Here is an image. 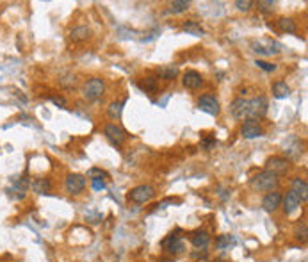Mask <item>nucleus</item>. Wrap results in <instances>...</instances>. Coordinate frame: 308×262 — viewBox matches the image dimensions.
Returning a JSON list of instances; mask_svg holds the SVG:
<instances>
[{
    "instance_id": "nucleus-33",
    "label": "nucleus",
    "mask_w": 308,
    "mask_h": 262,
    "mask_svg": "<svg viewBox=\"0 0 308 262\" xmlns=\"http://www.w3.org/2000/svg\"><path fill=\"white\" fill-rule=\"evenodd\" d=\"M141 88L148 89V91H153V89L157 88V78H153V77H146V78H145V82H142V84H141Z\"/></svg>"
},
{
    "instance_id": "nucleus-29",
    "label": "nucleus",
    "mask_w": 308,
    "mask_h": 262,
    "mask_svg": "<svg viewBox=\"0 0 308 262\" xmlns=\"http://www.w3.org/2000/svg\"><path fill=\"white\" fill-rule=\"evenodd\" d=\"M235 7H237L239 11H242V13H248V11H251V7H253V2H251V0H237Z\"/></svg>"
},
{
    "instance_id": "nucleus-9",
    "label": "nucleus",
    "mask_w": 308,
    "mask_h": 262,
    "mask_svg": "<svg viewBox=\"0 0 308 262\" xmlns=\"http://www.w3.org/2000/svg\"><path fill=\"white\" fill-rule=\"evenodd\" d=\"M182 84L186 86L187 89H198L203 86V77H201V73L196 72V70H187V72L183 73Z\"/></svg>"
},
{
    "instance_id": "nucleus-32",
    "label": "nucleus",
    "mask_w": 308,
    "mask_h": 262,
    "mask_svg": "<svg viewBox=\"0 0 308 262\" xmlns=\"http://www.w3.org/2000/svg\"><path fill=\"white\" fill-rule=\"evenodd\" d=\"M255 65H257L258 68L264 70V72H274V70H276V65H271V63H268V61H262V59H257Z\"/></svg>"
},
{
    "instance_id": "nucleus-8",
    "label": "nucleus",
    "mask_w": 308,
    "mask_h": 262,
    "mask_svg": "<svg viewBox=\"0 0 308 262\" xmlns=\"http://www.w3.org/2000/svg\"><path fill=\"white\" fill-rule=\"evenodd\" d=\"M240 134L244 139H255V137L262 136V127L257 119H244L242 127H240Z\"/></svg>"
},
{
    "instance_id": "nucleus-26",
    "label": "nucleus",
    "mask_w": 308,
    "mask_h": 262,
    "mask_svg": "<svg viewBox=\"0 0 308 262\" xmlns=\"http://www.w3.org/2000/svg\"><path fill=\"white\" fill-rule=\"evenodd\" d=\"M189 7H191L189 0H175V2H171L170 11H171L173 14H178V13H183V11H187Z\"/></svg>"
},
{
    "instance_id": "nucleus-34",
    "label": "nucleus",
    "mask_w": 308,
    "mask_h": 262,
    "mask_svg": "<svg viewBox=\"0 0 308 262\" xmlns=\"http://www.w3.org/2000/svg\"><path fill=\"white\" fill-rule=\"evenodd\" d=\"M91 186H93V189H95V191H102V189H105V180H104V178H93Z\"/></svg>"
},
{
    "instance_id": "nucleus-36",
    "label": "nucleus",
    "mask_w": 308,
    "mask_h": 262,
    "mask_svg": "<svg viewBox=\"0 0 308 262\" xmlns=\"http://www.w3.org/2000/svg\"><path fill=\"white\" fill-rule=\"evenodd\" d=\"M52 102H54L55 106H61V107L66 106V98H65V96H52Z\"/></svg>"
},
{
    "instance_id": "nucleus-10",
    "label": "nucleus",
    "mask_w": 308,
    "mask_h": 262,
    "mask_svg": "<svg viewBox=\"0 0 308 262\" xmlns=\"http://www.w3.org/2000/svg\"><path fill=\"white\" fill-rule=\"evenodd\" d=\"M281 200H283L281 193H278V191H271V193L265 194L264 200H262V207H264V211H268V212H274L281 205Z\"/></svg>"
},
{
    "instance_id": "nucleus-22",
    "label": "nucleus",
    "mask_w": 308,
    "mask_h": 262,
    "mask_svg": "<svg viewBox=\"0 0 308 262\" xmlns=\"http://www.w3.org/2000/svg\"><path fill=\"white\" fill-rule=\"evenodd\" d=\"M291 95V88L287 86V82L278 80L273 84V96L274 98H287Z\"/></svg>"
},
{
    "instance_id": "nucleus-19",
    "label": "nucleus",
    "mask_w": 308,
    "mask_h": 262,
    "mask_svg": "<svg viewBox=\"0 0 308 262\" xmlns=\"http://www.w3.org/2000/svg\"><path fill=\"white\" fill-rule=\"evenodd\" d=\"M178 66L176 65H164V66H160L159 70H157V73H159V77L160 78H164V80H173V78L178 75Z\"/></svg>"
},
{
    "instance_id": "nucleus-4",
    "label": "nucleus",
    "mask_w": 308,
    "mask_h": 262,
    "mask_svg": "<svg viewBox=\"0 0 308 262\" xmlns=\"http://www.w3.org/2000/svg\"><path fill=\"white\" fill-rule=\"evenodd\" d=\"M153 196H155V189L148 184L136 186L134 189H130L129 193V200L136 201V204H146V201H150Z\"/></svg>"
},
{
    "instance_id": "nucleus-31",
    "label": "nucleus",
    "mask_w": 308,
    "mask_h": 262,
    "mask_svg": "<svg viewBox=\"0 0 308 262\" xmlns=\"http://www.w3.org/2000/svg\"><path fill=\"white\" fill-rule=\"evenodd\" d=\"M296 239L301 243H306V225H299L298 228H296Z\"/></svg>"
},
{
    "instance_id": "nucleus-14",
    "label": "nucleus",
    "mask_w": 308,
    "mask_h": 262,
    "mask_svg": "<svg viewBox=\"0 0 308 262\" xmlns=\"http://www.w3.org/2000/svg\"><path fill=\"white\" fill-rule=\"evenodd\" d=\"M281 201H283V211H285V214H294V212L299 209V205H301V200H299L298 194H296L294 191H289L287 196H285Z\"/></svg>"
},
{
    "instance_id": "nucleus-21",
    "label": "nucleus",
    "mask_w": 308,
    "mask_h": 262,
    "mask_svg": "<svg viewBox=\"0 0 308 262\" xmlns=\"http://www.w3.org/2000/svg\"><path fill=\"white\" fill-rule=\"evenodd\" d=\"M31 187L34 189V193H37V194H48V193H50V189H52V184H50V180H48V178H34Z\"/></svg>"
},
{
    "instance_id": "nucleus-7",
    "label": "nucleus",
    "mask_w": 308,
    "mask_h": 262,
    "mask_svg": "<svg viewBox=\"0 0 308 262\" xmlns=\"http://www.w3.org/2000/svg\"><path fill=\"white\" fill-rule=\"evenodd\" d=\"M65 186L70 194H78V193H82L86 187V177L84 175H78V173H70L68 177H66Z\"/></svg>"
},
{
    "instance_id": "nucleus-6",
    "label": "nucleus",
    "mask_w": 308,
    "mask_h": 262,
    "mask_svg": "<svg viewBox=\"0 0 308 262\" xmlns=\"http://www.w3.org/2000/svg\"><path fill=\"white\" fill-rule=\"evenodd\" d=\"M198 107H200L201 111L207 112V114L210 116H217L219 114V100L216 98L214 95H203L200 96V100H198Z\"/></svg>"
},
{
    "instance_id": "nucleus-20",
    "label": "nucleus",
    "mask_w": 308,
    "mask_h": 262,
    "mask_svg": "<svg viewBox=\"0 0 308 262\" xmlns=\"http://www.w3.org/2000/svg\"><path fill=\"white\" fill-rule=\"evenodd\" d=\"M89 36H91V29L86 27V25H80V27H75L73 31L70 32V39H71V41H75V43H78V41L88 39Z\"/></svg>"
},
{
    "instance_id": "nucleus-16",
    "label": "nucleus",
    "mask_w": 308,
    "mask_h": 262,
    "mask_svg": "<svg viewBox=\"0 0 308 262\" xmlns=\"http://www.w3.org/2000/svg\"><path fill=\"white\" fill-rule=\"evenodd\" d=\"M287 170H289V159H285V157H271L268 160V171L280 175L285 173Z\"/></svg>"
},
{
    "instance_id": "nucleus-23",
    "label": "nucleus",
    "mask_w": 308,
    "mask_h": 262,
    "mask_svg": "<svg viewBox=\"0 0 308 262\" xmlns=\"http://www.w3.org/2000/svg\"><path fill=\"white\" fill-rule=\"evenodd\" d=\"M182 29H183L186 32H189V34H193V36H203V34H205L203 27H201V25L198 24V22H193V20L183 22Z\"/></svg>"
},
{
    "instance_id": "nucleus-25",
    "label": "nucleus",
    "mask_w": 308,
    "mask_h": 262,
    "mask_svg": "<svg viewBox=\"0 0 308 262\" xmlns=\"http://www.w3.org/2000/svg\"><path fill=\"white\" fill-rule=\"evenodd\" d=\"M123 106H125V100H123V102H112L111 106H109V109H107L109 118H111V119H119L121 111H123Z\"/></svg>"
},
{
    "instance_id": "nucleus-37",
    "label": "nucleus",
    "mask_w": 308,
    "mask_h": 262,
    "mask_svg": "<svg viewBox=\"0 0 308 262\" xmlns=\"http://www.w3.org/2000/svg\"><path fill=\"white\" fill-rule=\"evenodd\" d=\"M160 262H175V260H170V259H164V260H160Z\"/></svg>"
},
{
    "instance_id": "nucleus-3",
    "label": "nucleus",
    "mask_w": 308,
    "mask_h": 262,
    "mask_svg": "<svg viewBox=\"0 0 308 262\" xmlns=\"http://www.w3.org/2000/svg\"><path fill=\"white\" fill-rule=\"evenodd\" d=\"M268 112V100L264 96H255L248 100V119H260Z\"/></svg>"
},
{
    "instance_id": "nucleus-35",
    "label": "nucleus",
    "mask_w": 308,
    "mask_h": 262,
    "mask_svg": "<svg viewBox=\"0 0 308 262\" xmlns=\"http://www.w3.org/2000/svg\"><path fill=\"white\" fill-rule=\"evenodd\" d=\"M216 145V137H212V136H209V137H205L203 141H201V147H203L205 150H210Z\"/></svg>"
},
{
    "instance_id": "nucleus-12",
    "label": "nucleus",
    "mask_w": 308,
    "mask_h": 262,
    "mask_svg": "<svg viewBox=\"0 0 308 262\" xmlns=\"http://www.w3.org/2000/svg\"><path fill=\"white\" fill-rule=\"evenodd\" d=\"M230 114L235 119H248V100L235 98L230 106Z\"/></svg>"
},
{
    "instance_id": "nucleus-24",
    "label": "nucleus",
    "mask_w": 308,
    "mask_h": 262,
    "mask_svg": "<svg viewBox=\"0 0 308 262\" xmlns=\"http://www.w3.org/2000/svg\"><path fill=\"white\" fill-rule=\"evenodd\" d=\"M276 25L281 32H289V34H294L296 32V24L291 18H280V20L276 22Z\"/></svg>"
},
{
    "instance_id": "nucleus-11",
    "label": "nucleus",
    "mask_w": 308,
    "mask_h": 262,
    "mask_svg": "<svg viewBox=\"0 0 308 262\" xmlns=\"http://www.w3.org/2000/svg\"><path fill=\"white\" fill-rule=\"evenodd\" d=\"M162 246L170 253H173V255H178V253H182L183 250H186V243H183V239L178 237V235H170V237L162 243Z\"/></svg>"
},
{
    "instance_id": "nucleus-13",
    "label": "nucleus",
    "mask_w": 308,
    "mask_h": 262,
    "mask_svg": "<svg viewBox=\"0 0 308 262\" xmlns=\"http://www.w3.org/2000/svg\"><path fill=\"white\" fill-rule=\"evenodd\" d=\"M29 187H31V180H29V178H25V177H22V178H16V182H14V186L9 189V193H13V194H11L13 198L22 200V198L27 194Z\"/></svg>"
},
{
    "instance_id": "nucleus-17",
    "label": "nucleus",
    "mask_w": 308,
    "mask_h": 262,
    "mask_svg": "<svg viewBox=\"0 0 308 262\" xmlns=\"http://www.w3.org/2000/svg\"><path fill=\"white\" fill-rule=\"evenodd\" d=\"M191 243H193L194 248L205 250L207 246L210 245V235H209V232H205V230H196L193 235H191Z\"/></svg>"
},
{
    "instance_id": "nucleus-1",
    "label": "nucleus",
    "mask_w": 308,
    "mask_h": 262,
    "mask_svg": "<svg viewBox=\"0 0 308 262\" xmlns=\"http://www.w3.org/2000/svg\"><path fill=\"white\" fill-rule=\"evenodd\" d=\"M278 184H280V180H278V175L273 173V171H268V170L257 173L250 180V186L253 187L255 191H268V193L276 191Z\"/></svg>"
},
{
    "instance_id": "nucleus-15",
    "label": "nucleus",
    "mask_w": 308,
    "mask_h": 262,
    "mask_svg": "<svg viewBox=\"0 0 308 262\" xmlns=\"http://www.w3.org/2000/svg\"><path fill=\"white\" fill-rule=\"evenodd\" d=\"M251 47H253V52H257V54H260V55H273V54H278L274 48H280L278 47L274 41H253L251 43Z\"/></svg>"
},
{
    "instance_id": "nucleus-27",
    "label": "nucleus",
    "mask_w": 308,
    "mask_h": 262,
    "mask_svg": "<svg viewBox=\"0 0 308 262\" xmlns=\"http://www.w3.org/2000/svg\"><path fill=\"white\" fill-rule=\"evenodd\" d=\"M230 245H235V239L232 237V235H221V237H217V241H216V246L221 250L228 248Z\"/></svg>"
},
{
    "instance_id": "nucleus-30",
    "label": "nucleus",
    "mask_w": 308,
    "mask_h": 262,
    "mask_svg": "<svg viewBox=\"0 0 308 262\" xmlns=\"http://www.w3.org/2000/svg\"><path fill=\"white\" fill-rule=\"evenodd\" d=\"M88 175L91 177V180L93 178H109V173L107 171H104V170H98V168H93V170H89L88 171Z\"/></svg>"
},
{
    "instance_id": "nucleus-5",
    "label": "nucleus",
    "mask_w": 308,
    "mask_h": 262,
    "mask_svg": "<svg viewBox=\"0 0 308 262\" xmlns=\"http://www.w3.org/2000/svg\"><path fill=\"white\" fill-rule=\"evenodd\" d=\"M104 136L107 137L114 147H121L123 141H125V137H127V134L121 127L114 125V123H109V125H105V129H104Z\"/></svg>"
},
{
    "instance_id": "nucleus-2",
    "label": "nucleus",
    "mask_w": 308,
    "mask_h": 262,
    "mask_svg": "<svg viewBox=\"0 0 308 262\" xmlns=\"http://www.w3.org/2000/svg\"><path fill=\"white\" fill-rule=\"evenodd\" d=\"M104 93H105V82H104V78H100V77L89 78V80L84 84V88H82V95H84V98L91 100V102L93 100L102 98Z\"/></svg>"
},
{
    "instance_id": "nucleus-28",
    "label": "nucleus",
    "mask_w": 308,
    "mask_h": 262,
    "mask_svg": "<svg viewBox=\"0 0 308 262\" xmlns=\"http://www.w3.org/2000/svg\"><path fill=\"white\" fill-rule=\"evenodd\" d=\"M274 7H276L274 0H260V2H258V9H260L262 13H273Z\"/></svg>"
},
{
    "instance_id": "nucleus-18",
    "label": "nucleus",
    "mask_w": 308,
    "mask_h": 262,
    "mask_svg": "<svg viewBox=\"0 0 308 262\" xmlns=\"http://www.w3.org/2000/svg\"><path fill=\"white\" fill-rule=\"evenodd\" d=\"M291 191H294L301 201H306V198H308V184H306V180H303V178H294V180H292V189Z\"/></svg>"
}]
</instances>
